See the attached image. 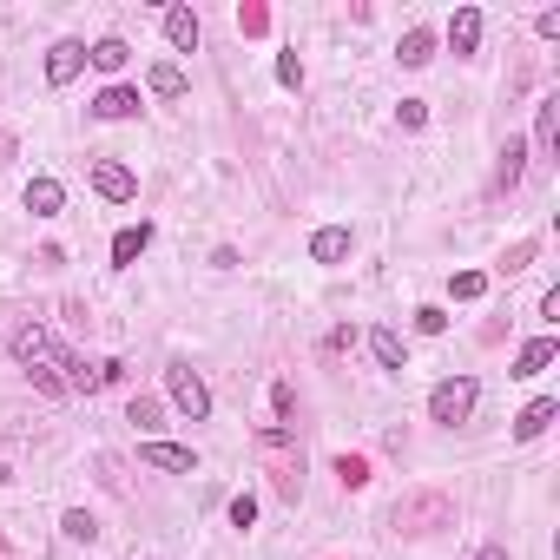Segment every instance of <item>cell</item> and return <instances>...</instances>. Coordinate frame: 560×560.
<instances>
[{"label": "cell", "instance_id": "cell-1", "mask_svg": "<svg viewBox=\"0 0 560 560\" xmlns=\"http://www.w3.org/2000/svg\"><path fill=\"white\" fill-rule=\"evenodd\" d=\"M475 402H481V383H475V376H442V383L429 389V422L455 429V422L475 416Z\"/></svg>", "mask_w": 560, "mask_h": 560}, {"label": "cell", "instance_id": "cell-2", "mask_svg": "<svg viewBox=\"0 0 560 560\" xmlns=\"http://www.w3.org/2000/svg\"><path fill=\"white\" fill-rule=\"evenodd\" d=\"M165 396L178 402V416H192V422L211 416V389H205V376H198L192 363H172V369H165Z\"/></svg>", "mask_w": 560, "mask_h": 560}, {"label": "cell", "instance_id": "cell-3", "mask_svg": "<svg viewBox=\"0 0 560 560\" xmlns=\"http://www.w3.org/2000/svg\"><path fill=\"white\" fill-rule=\"evenodd\" d=\"M93 192L106 198V205H132L139 198V172L119 159H93Z\"/></svg>", "mask_w": 560, "mask_h": 560}, {"label": "cell", "instance_id": "cell-4", "mask_svg": "<svg viewBox=\"0 0 560 560\" xmlns=\"http://www.w3.org/2000/svg\"><path fill=\"white\" fill-rule=\"evenodd\" d=\"M350 251H356L350 224H323V231H310V264H343Z\"/></svg>", "mask_w": 560, "mask_h": 560}, {"label": "cell", "instance_id": "cell-5", "mask_svg": "<svg viewBox=\"0 0 560 560\" xmlns=\"http://www.w3.org/2000/svg\"><path fill=\"white\" fill-rule=\"evenodd\" d=\"M257 442L271 448V455H284V448H297V442H290V429H284V422H277V429H264V435H257ZM277 488H284V495H297V488H304V455H290V462L277 468Z\"/></svg>", "mask_w": 560, "mask_h": 560}, {"label": "cell", "instance_id": "cell-6", "mask_svg": "<svg viewBox=\"0 0 560 560\" xmlns=\"http://www.w3.org/2000/svg\"><path fill=\"white\" fill-rule=\"evenodd\" d=\"M80 66H86L80 40H53V47H47V86H73V80H80Z\"/></svg>", "mask_w": 560, "mask_h": 560}, {"label": "cell", "instance_id": "cell-7", "mask_svg": "<svg viewBox=\"0 0 560 560\" xmlns=\"http://www.w3.org/2000/svg\"><path fill=\"white\" fill-rule=\"evenodd\" d=\"M7 350H14V363H20V369H33V363H47V350H53V336L40 330V323H20V330L7 336Z\"/></svg>", "mask_w": 560, "mask_h": 560}, {"label": "cell", "instance_id": "cell-8", "mask_svg": "<svg viewBox=\"0 0 560 560\" xmlns=\"http://www.w3.org/2000/svg\"><path fill=\"white\" fill-rule=\"evenodd\" d=\"M554 356H560V336H534V343H521V350H514V369H508V376H521V383H528V376H541Z\"/></svg>", "mask_w": 560, "mask_h": 560}, {"label": "cell", "instance_id": "cell-9", "mask_svg": "<svg viewBox=\"0 0 560 560\" xmlns=\"http://www.w3.org/2000/svg\"><path fill=\"white\" fill-rule=\"evenodd\" d=\"M139 455L152 468H165V475H198V455H192V448H178V442H145Z\"/></svg>", "mask_w": 560, "mask_h": 560}, {"label": "cell", "instance_id": "cell-10", "mask_svg": "<svg viewBox=\"0 0 560 560\" xmlns=\"http://www.w3.org/2000/svg\"><path fill=\"white\" fill-rule=\"evenodd\" d=\"M165 40H172L178 53H198L205 27H198V14H192V7H165Z\"/></svg>", "mask_w": 560, "mask_h": 560}, {"label": "cell", "instance_id": "cell-11", "mask_svg": "<svg viewBox=\"0 0 560 560\" xmlns=\"http://www.w3.org/2000/svg\"><path fill=\"white\" fill-rule=\"evenodd\" d=\"M60 205H66V185H60V178H47V172L27 178V211H33V218H60Z\"/></svg>", "mask_w": 560, "mask_h": 560}, {"label": "cell", "instance_id": "cell-12", "mask_svg": "<svg viewBox=\"0 0 560 560\" xmlns=\"http://www.w3.org/2000/svg\"><path fill=\"white\" fill-rule=\"evenodd\" d=\"M139 86H106V93L93 99V119H139Z\"/></svg>", "mask_w": 560, "mask_h": 560}, {"label": "cell", "instance_id": "cell-13", "mask_svg": "<svg viewBox=\"0 0 560 560\" xmlns=\"http://www.w3.org/2000/svg\"><path fill=\"white\" fill-rule=\"evenodd\" d=\"M560 416V402L554 396H534L521 416H514V442H534V435H547V422Z\"/></svg>", "mask_w": 560, "mask_h": 560}, {"label": "cell", "instance_id": "cell-14", "mask_svg": "<svg viewBox=\"0 0 560 560\" xmlns=\"http://www.w3.org/2000/svg\"><path fill=\"white\" fill-rule=\"evenodd\" d=\"M145 244H152V224H126V231H119V238H112V264H119V271H132V264H139L145 257Z\"/></svg>", "mask_w": 560, "mask_h": 560}, {"label": "cell", "instance_id": "cell-15", "mask_svg": "<svg viewBox=\"0 0 560 560\" xmlns=\"http://www.w3.org/2000/svg\"><path fill=\"white\" fill-rule=\"evenodd\" d=\"M448 47L462 53V60L481 47V7H455V20H448Z\"/></svg>", "mask_w": 560, "mask_h": 560}, {"label": "cell", "instance_id": "cell-16", "mask_svg": "<svg viewBox=\"0 0 560 560\" xmlns=\"http://www.w3.org/2000/svg\"><path fill=\"white\" fill-rule=\"evenodd\" d=\"M534 152L560 159V99H541V119H534Z\"/></svg>", "mask_w": 560, "mask_h": 560}, {"label": "cell", "instance_id": "cell-17", "mask_svg": "<svg viewBox=\"0 0 560 560\" xmlns=\"http://www.w3.org/2000/svg\"><path fill=\"white\" fill-rule=\"evenodd\" d=\"M369 350H376V363H383V369H409V343H402L389 323H383V330H369Z\"/></svg>", "mask_w": 560, "mask_h": 560}, {"label": "cell", "instance_id": "cell-18", "mask_svg": "<svg viewBox=\"0 0 560 560\" xmlns=\"http://www.w3.org/2000/svg\"><path fill=\"white\" fill-rule=\"evenodd\" d=\"M521 172H528V145L508 139V145H501V165H495V185H501V192H514V185H521Z\"/></svg>", "mask_w": 560, "mask_h": 560}, {"label": "cell", "instance_id": "cell-19", "mask_svg": "<svg viewBox=\"0 0 560 560\" xmlns=\"http://www.w3.org/2000/svg\"><path fill=\"white\" fill-rule=\"evenodd\" d=\"M86 60H93L99 73H119V66L132 60V47L119 40V33H106V40H93V47H86Z\"/></svg>", "mask_w": 560, "mask_h": 560}, {"label": "cell", "instance_id": "cell-20", "mask_svg": "<svg viewBox=\"0 0 560 560\" xmlns=\"http://www.w3.org/2000/svg\"><path fill=\"white\" fill-rule=\"evenodd\" d=\"M145 86H152L159 99H185V66H178V60H159L152 73H145Z\"/></svg>", "mask_w": 560, "mask_h": 560}, {"label": "cell", "instance_id": "cell-21", "mask_svg": "<svg viewBox=\"0 0 560 560\" xmlns=\"http://www.w3.org/2000/svg\"><path fill=\"white\" fill-rule=\"evenodd\" d=\"M396 60L402 66H429L435 60V33L429 27H409V33H402V47H396Z\"/></svg>", "mask_w": 560, "mask_h": 560}, {"label": "cell", "instance_id": "cell-22", "mask_svg": "<svg viewBox=\"0 0 560 560\" xmlns=\"http://www.w3.org/2000/svg\"><path fill=\"white\" fill-rule=\"evenodd\" d=\"M396 521L409 528V521H448V501L442 495H416V501H402L396 508Z\"/></svg>", "mask_w": 560, "mask_h": 560}, {"label": "cell", "instance_id": "cell-23", "mask_svg": "<svg viewBox=\"0 0 560 560\" xmlns=\"http://www.w3.org/2000/svg\"><path fill=\"white\" fill-rule=\"evenodd\" d=\"M60 534H66V541H99V521L86 508H66L60 514Z\"/></svg>", "mask_w": 560, "mask_h": 560}, {"label": "cell", "instance_id": "cell-24", "mask_svg": "<svg viewBox=\"0 0 560 560\" xmlns=\"http://www.w3.org/2000/svg\"><path fill=\"white\" fill-rule=\"evenodd\" d=\"M126 422L152 435V429H159V402H152V396H132V402H126Z\"/></svg>", "mask_w": 560, "mask_h": 560}, {"label": "cell", "instance_id": "cell-25", "mask_svg": "<svg viewBox=\"0 0 560 560\" xmlns=\"http://www.w3.org/2000/svg\"><path fill=\"white\" fill-rule=\"evenodd\" d=\"M448 290H455L462 304H475L481 290H488V277H481V271H455V277H448Z\"/></svg>", "mask_w": 560, "mask_h": 560}, {"label": "cell", "instance_id": "cell-26", "mask_svg": "<svg viewBox=\"0 0 560 560\" xmlns=\"http://www.w3.org/2000/svg\"><path fill=\"white\" fill-rule=\"evenodd\" d=\"M336 475H343V488H363V481H369V462H363V455H336Z\"/></svg>", "mask_w": 560, "mask_h": 560}, {"label": "cell", "instance_id": "cell-27", "mask_svg": "<svg viewBox=\"0 0 560 560\" xmlns=\"http://www.w3.org/2000/svg\"><path fill=\"white\" fill-rule=\"evenodd\" d=\"M416 330H422V336H442V330H448V310H442V304H422V310H416Z\"/></svg>", "mask_w": 560, "mask_h": 560}, {"label": "cell", "instance_id": "cell-28", "mask_svg": "<svg viewBox=\"0 0 560 560\" xmlns=\"http://www.w3.org/2000/svg\"><path fill=\"white\" fill-rule=\"evenodd\" d=\"M534 251H541V244H534V238H521L508 257H501V271H508V277H514V271H528V264H534Z\"/></svg>", "mask_w": 560, "mask_h": 560}, {"label": "cell", "instance_id": "cell-29", "mask_svg": "<svg viewBox=\"0 0 560 560\" xmlns=\"http://www.w3.org/2000/svg\"><path fill=\"white\" fill-rule=\"evenodd\" d=\"M396 119H402V132H422V126H429V106H422V99H402Z\"/></svg>", "mask_w": 560, "mask_h": 560}, {"label": "cell", "instance_id": "cell-30", "mask_svg": "<svg viewBox=\"0 0 560 560\" xmlns=\"http://www.w3.org/2000/svg\"><path fill=\"white\" fill-rule=\"evenodd\" d=\"M251 521H257V495H238L231 501V528H251Z\"/></svg>", "mask_w": 560, "mask_h": 560}, {"label": "cell", "instance_id": "cell-31", "mask_svg": "<svg viewBox=\"0 0 560 560\" xmlns=\"http://www.w3.org/2000/svg\"><path fill=\"white\" fill-rule=\"evenodd\" d=\"M534 33H541V40H560V7H541V14H534Z\"/></svg>", "mask_w": 560, "mask_h": 560}, {"label": "cell", "instance_id": "cell-32", "mask_svg": "<svg viewBox=\"0 0 560 560\" xmlns=\"http://www.w3.org/2000/svg\"><path fill=\"white\" fill-rule=\"evenodd\" d=\"M277 80H284V86H304V60H297V53H284V60H277Z\"/></svg>", "mask_w": 560, "mask_h": 560}, {"label": "cell", "instance_id": "cell-33", "mask_svg": "<svg viewBox=\"0 0 560 560\" xmlns=\"http://www.w3.org/2000/svg\"><path fill=\"white\" fill-rule=\"evenodd\" d=\"M271 396H277V416H284V422H297V389H290V383H277Z\"/></svg>", "mask_w": 560, "mask_h": 560}, {"label": "cell", "instance_id": "cell-34", "mask_svg": "<svg viewBox=\"0 0 560 560\" xmlns=\"http://www.w3.org/2000/svg\"><path fill=\"white\" fill-rule=\"evenodd\" d=\"M238 27H244V33H264V27H271V14H264V7H244Z\"/></svg>", "mask_w": 560, "mask_h": 560}, {"label": "cell", "instance_id": "cell-35", "mask_svg": "<svg viewBox=\"0 0 560 560\" xmlns=\"http://www.w3.org/2000/svg\"><path fill=\"white\" fill-rule=\"evenodd\" d=\"M475 560H508V547H481V554Z\"/></svg>", "mask_w": 560, "mask_h": 560}, {"label": "cell", "instance_id": "cell-36", "mask_svg": "<svg viewBox=\"0 0 560 560\" xmlns=\"http://www.w3.org/2000/svg\"><path fill=\"white\" fill-rule=\"evenodd\" d=\"M7 481H14V468H7V462H0V488H7Z\"/></svg>", "mask_w": 560, "mask_h": 560}]
</instances>
